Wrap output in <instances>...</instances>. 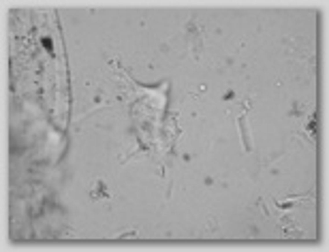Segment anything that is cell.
<instances>
[{
    "label": "cell",
    "instance_id": "cell-1",
    "mask_svg": "<svg viewBox=\"0 0 329 252\" xmlns=\"http://www.w3.org/2000/svg\"><path fill=\"white\" fill-rule=\"evenodd\" d=\"M43 47H47V51L53 53V47H51V41H49V39H43Z\"/></svg>",
    "mask_w": 329,
    "mask_h": 252
}]
</instances>
